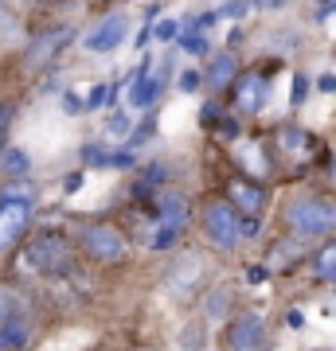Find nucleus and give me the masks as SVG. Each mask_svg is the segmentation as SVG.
<instances>
[{
    "label": "nucleus",
    "mask_w": 336,
    "mask_h": 351,
    "mask_svg": "<svg viewBox=\"0 0 336 351\" xmlns=\"http://www.w3.org/2000/svg\"><path fill=\"white\" fill-rule=\"evenodd\" d=\"M235 55L231 51H223V55H215V63H212V71H208V82H212L215 90H223L227 82H235Z\"/></svg>",
    "instance_id": "obj_15"
},
{
    "label": "nucleus",
    "mask_w": 336,
    "mask_h": 351,
    "mask_svg": "<svg viewBox=\"0 0 336 351\" xmlns=\"http://www.w3.org/2000/svg\"><path fill=\"white\" fill-rule=\"evenodd\" d=\"M180 86H184V90H196V86H199V75H192V71H188V75L180 78Z\"/></svg>",
    "instance_id": "obj_29"
},
{
    "label": "nucleus",
    "mask_w": 336,
    "mask_h": 351,
    "mask_svg": "<svg viewBox=\"0 0 336 351\" xmlns=\"http://www.w3.org/2000/svg\"><path fill=\"white\" fill-rule=\"evenodd\" d=\"M196 277H203V262H199V254H184V258L172 265V274L164 277V289H168L172 297H192L196 285H199Z\"/></svg>",
    "instance_id": "obj_11"
},
{
    "label": "nucleus",
    "mask_w": 336,
    "mask_h": 351,
    "mask_svg": "<svg viewBox=\"0 0 336 351\" xmlns=\"http://www.w3.org/2000/svg\"><path fill=\"white\" fill-rule=\"evenodd\" d=\"M153 66H137V71H133V82H137V86H133V106H137V110H149L153 101L161 98V86H164V71H157V75H149Z\"/></svg>",
    "instance_id": "obj_13"
},
{
    "label": "nucleus",
    "mask_w": 336,
    "mask_h": 351,
    "mask_svg": "<svg viewBox=\"0 0 336 351\" xmlns=\"http://www.w3.org/2000/svg\"><path fill=\"white\" fill-rule=\"evenodd\" d=\"M227 351H266V324L258 313H243L227 328Z\"/></svg>",
    "instance_id": "obj_9"
},
{
    "label": "nucleus",
    "mask_w": 336,
    "mask_h": 351,
    "mask_svg": "<svg viewBox=\"0 0 336 351\" xmlns=\"http://www.w3.org/2000/svg\"><path fill=\"white\" fill-rule=\"evenodd\" d=\"M199 226H203V239L212 242L215 250H235L243 239H254V234H258V223H254V219H243L227 199L203 203Z\"/></svg>",
    "instance_id": "obj_1"
},
{
    "label": "nucleus",
    "mask_w": 336,
    "mask_h": 351,
    "mask_svg": "<svg viewBox=\"0 0 336 351\" xmlns=\"http://www.w3.org/2000/svg\"><path fill=\"white\" fill-rule=\"evenodd\" d=\"M63 110H67V113H82L87 106L78 101V94H63Z\"/></svg>",
    "instance_id": "obj_25"
},
{
    "label": "nucleus",
    "mask_w": 336,
    "mask_h": 351,
    "mask_svg": "<svg viewBox=\"0 0 336 351\" xmlns=\"http://www.w3.org/2000/svg\"><path fill=\"white\" fill-rule=\"evenodd\" d=\"M223 12H227V16H243V12H247V0H231Z\"/></svg>",
    "instance_id": "obj_28"
},
{
    "label": "nucleus",
    "mask_w": 336,
    "mask_h": 351,
    "mask_svg": "<svg viewBox=\"0 0 336 351\" xmlns=\"http://www.w3.org/2000/svg\"><path fill=\"white\" fill-rule=\"evenodd\" d=\"M176 32H180V24H176V20H161V24L153 27V36H157V39H172Z\"/></svg>",
    "instance_id": "obj_23"
},
{
    "label": "nucleus",
    "mask_w": 336,
    "mask_h": 351,
    "mask_svg": "<svg viewBox=\"0 0 336 351\" xmlns=\"http://www.w3.org/2000/svg\"><path fill=\"white\" fill-rule=\"evenodd\" d=\"M27 168H32V156H27L24 149H8L4 156H0V172L8 176V180H20V176H27Z\"/></svg>",
    "instance_id": "obj_16"
},
{
    "label": "nucleus",
    "mask_w": 336,
    "mask_h": 351,
    "mask_svg": "<svg viewBox=\"0 0 336 351\" xmlns=\"http://www.w3.org/2000/svg\"><path fill=\"white\" fill-rule=\"evenodd\" d=\"M125 36H129V16H125V12H113V16H106L102 24L90 27L87 39H82V47L94 51V55H110V51L122 47Z\"/></svg>",
    "instance_id": "obj_8"
},
{
    "label": "nucleus",
    "mask_w": 336,
    "mask_h": 351,
    "mask_svg": "<svg viewBox=\"0 0 336 351\" xmlns=\"http://www.w3.org/2000/svg\"><path fill=\"white\" fill-rule=\"evenodd\" d=\"M71 39V27H59V32H47V36H39L36 43H32V51H27V66H43L55 55V51H63V43Z\"/></svg>",
    "instance_id": "obj_14"
},
{
    "label": "nucleus",
    "mask_w": 336,
    "mask_h": 351,
    "mask_svg": "<svg viewBox=\"0 0 336 351\" xmlns=\"http://www.w3.org/2000/svg\"><path fill=\"white\" fill-rule=\"evenodd\" d=\"M32 203L36 199H0V254H8L32 226Z\"/></svg>",
    "instance_id": "obj_7"
},
{
    "label": "nucleus",
    "mask_w": 336,
    "mask_h": 351,
    "mask_svg": "<svg viewBox=\"0 0 336 351\" xmlns=\"http://www.w3.org/2000/svg\"><path fill=\"white\" fill-rule=\"evenodd\" d=\"M110 98H113V86H106V82H102V86H94L87 94V110H102Z\"/></svg>",
    "instance_id": "obj_19"
},
{
    "label": "nucleus",
    "mask_w": 336,
    "mask_h": 351,
    "mask_svg": "<svg viewBox=\"0 0 336 351\" xmlns=\"http://www.w3.org/2000/svg\"><path fill=\"white\" fill-rule=\"evenodd\" d=\"M286 223L293 234L301 239H321L336 230V203L333 199H317V195H301L286 207Z\"/></svg>",
    "instance_id": "obj_2"
},
{
    "label": "nucleus",
    "mask_w": 336,
    "mask_h": 351,
    "mask_svg": "<svg viewBox=\"0 0 336 351\" xmlns=\"http://www.w3.org/2000/svg\"><path fill=\"white\" fill-rule=\"evenodd\" d=\"M321 4H333V0H321Z\"/></svg>",
    "instance_id": "obj_33"
},
{
    "label": "nucleus",
    "mask_w": 336,
    "mask_h": 351,
    "mask_svg": "<svg viewBox=\"0 0 336 351\" xmlns=\"http://www.w3.org/2000/svg\"><path fill=\"white\" fill-rule=\"evenodd\" d=\"M78 246L87 250V258H94V262H125L129 258V239H125L117 226L110 223H87L82 230H78Z\"/></svg>",
    "instance_id": "obj_5"
},
{
    "label": "nucleus",
    "mask_w": 336,
    "mask_h": 351,
    "mask_svg": "<svg viewBox=\"0 0 336 351\" xmlns=\"http://www.w3.org/2000/svg\"><path fill=\"white\" fill-rule=\"evenodd\" d=\"M333 184H336V164H333Z\"/></svg>",
    "instance_id": "obj_32"
},
{
    "label": "nucleus",
    "mask_w": 336,
    "mask_h": 351,
    "mask_svg": "<svg viewBox=\"0 0 336 351\" xmlns=\"http://www.w3.org/2000/svg\"><path fill=\"white\" fill-rule=\"evenodd\" d=\"M223 308H227V289H223V293H219V297H215V293H212V297H208V313L223 316Z\"/></svg>",
    "instance_id": "obj_24"
},
{
    "label": "nucleus",
    "mask_w": 336,
    "mask_h": 351,
    "mask_svg": "<svg viewBox=\"0 0 336 351\" xmlns=\"http://www.w3.org/2000/svg\"><path fill=\"white\" fill-rule=\"evenodd\" d=\"M24 269L27 274H59V269H67V262H71V239L67 234H59V230H43V234H36V239L24 246Z\"/></svg>",
    "instance_id": "obj_3"
},
{
    "label": "nucleus",
    "mask_w": 336,
    "mask_h": 351,
    "mask_svg": "<svg viewBox=\"0 0 336 351\" xmlns=\"http://www.w3.org/2000/svg\"><path fill=\"white\" fill-rule=\"evenodd\" d=\"M106 133H110V137H125V133H129V117H125V113H110Z\"/></svg>",
    "instance_id": "obj_21"
},
{
    "label": "nucleus",
    "mask_w": 336,
    "mask_h": 351,
    "mask_svg": "<svg viewBox=\"0 0 336 351\" xmlns=\"http://www.w3.org/2000/svg\"><path fill=\"white\" fill-rule=\"evenodd\" d=\"M32 336V308L16 289L0 285V351L24 348Z\"/></svg>",
    "instance_id": "obj_4"
},
{
    "label": "nucleus",
    "mask_w": 336,
    "mask_h": 351,
    "mask_svg": "<svg viewBox=\"0 0 336 351\" xmlns=\"http://www.w3.org/2000/svg\"><path fill=\"white\" fill-rule=\"evenodd\" d=\"M8 121H12V106H4V101H0V137H4Z\"/></svg>",
    "instance_id": "obj_26"
},
{
    "label": "nucleus",
    "mask_w": 336,
    "mask_h": 351,
    "mask_svg": "<svg viewBox=\"0 0 336 351\" xmlns=\"http://www.w3.org/2000/svg\"><path fill=\"white\" fill-rule=\"evenodd\" d=\"M282 145H286L289 152H298L309 145V137H305V129H282Z\"/></svg>",
    "instance_id": "obj_20"
},
{
    "label": "nucleus",
    "mask_w": 336,
    "mask_h": 351,
    "mask_svg": "<svg viewBox=\"0 0 336 351\" xmlns=\"http://www.w3.org/2000/svg\"><path fill=\"white\" fill-rule=\"evenodd\" d=\"M157 234L149 239L153 250H164V246H172L180 234H184L188 226V199L180 195V191H161L157 195Z\"/></svg>",
    "instance_id": "obj_6"
},
{
    "label": "nucleus",
    "mask_w": 336,
    "mask_h": 351,
    "mask_svg": "<svg viewBox=\"0 0 336 351\" xmlns=\"http://www.w3.org/2000/svg\"><path fill=\"white\" fill-rule=\"evenodd\" d=\"M235 110L238 113H258L266 101H270V75L262 71H247V75L235 78Z\"/></svg>",
    "instance_id": "obj_10"
},
{
    "label": "nucleus",
    "mask_w": 336,
    "mask_h": 351,
    "mask_svg": "<svg viewBox=\"0 0 336 351\" xmlns=\"http://www.w3.org/2000/svg\"><path fill=\"white\" fill-rule=\"evenodd\" d=\"M180 47L192 51V55H203V51H208V39H203V32H199L196 24H188L184 32H180Z\"/></svg>",
    "instance_id": "obj_17"
},
{
    "label": "nucleus",
    "mask_w": 336,
    "mask_h": 351,
    "mask_svg": "<svg viewBox=\"0 0 336 351\" xmlns=\"http://www.w3.org/2000/svg\"><path fill=\"white\" fill-rule=\"evenodd\" d=\"M313 265H317V274H321V277L336 281V242H333V246H324V250L317 254V262H313Z\"/></svg>",
    "instance_id": "obj_18"
},
{
    "label": "nucleus",
    "mask_w": 336,
    "mask_h": 351,
    "mask_svg": "<svg viewBox=\"0 0 336 351\" xmlns=\"http://www.w3.org/2000/svg\"><path fill=\"white\" fill-rule=\"evenodd\" d=\"M321 90H324V94H328V90H336V75H324L321 78Z\"/></svg>",
    "instance_id": "obj_30"
},
{
    "label": "nucleus",
    "mask_w": 336,
    "mask_h": 351,
    "mask_svg": "<svg viewBox=\"0 0 336 351\" xmlns=\"http://www.w3.org/2000/svg\"><path fill=\"white\" fill-rule=\"evenodd\" d=\"M227 195H231V207L243 211V219H254V215L266 207V191H262L258 184H250V180H231Z\"/></svg>",
    "instance_id": "obj_12"
},
{
    "label": "nucleus",
    "mask_w": 336,
    "mask_h": 351,
    "mask_svg": "<svg viewBox=\"0 0 336 351\" xmlns=\"http://www.w3.org/2000/svg\"><path fill=\"white\" fill-rule=\"evenodd\" d=\"M149 133H157V121H145V125H141L137 133H133V145H137V141H145Z\"/></svg>",
    "instance_id": "obj_27"
},
{
    "label": "nucleus",
    "mask_w": 336,
    "mask_h": 351,
    "mask_svg": "<svg viewBox=\"0 0 336 351\" xmlns=\"http://www.w3.org/2000/svg\"><path fill=\"white\" fill-rule=\"evenodd\" d=\"M254 4H258V8H282L286 0H254Z\"/></svg>",
    "instance_id": "obj_31"
},
{
    "label": "nucleus",
    "mask_w": 336,
    "mask_h": 351,
    "mask_svg": "<svg viewBox=\"0 0 336 351\" xmlns=\"http://www.w3.org/2000/svg\"><path fill=\"white\" fill-rule=\"evenodd\" d=\"M305 90H309V78H305V75H293V90H289V101H293V106H301V101H305Z\"/></svg>",
    "instance_id": "obj_22"
}]
</instances>
